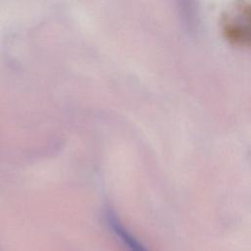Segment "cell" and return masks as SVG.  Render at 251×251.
<instances>
[{
  "instance_id": "6da1fadb",
  "label": "cell",
  "mask_w": 251,
  "mask_h": 251,
  "mask_svg": "<svg viewBox=\"0 0 251 251\" xmlns=\"http://www.w3.org/2000/svg\"><path fill=\"white\" fill-rule=\"evenodd\" d=\"M223 33L230 43L251 48V4H241L225 16Z\"/></svg>"
},
{
  "instance_id": "7a4b0ae2",
  "label": "cell",
  "mask_w": 251,
  "mask_h": 251,
  "mask_svg": "<svg viewBox=\"0 0 251 251\" xmlns=\"http://www.w3.org/2000/svg\"><path fill=\"white\" fill-rule=\"evenodd\" d=\"M106 218L108 225L112 231L120 238V240L125 244L128 251H148L120 222L116 215L112 211L106 213Z\"/></svg>"
}]
</instances>
